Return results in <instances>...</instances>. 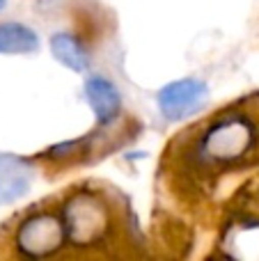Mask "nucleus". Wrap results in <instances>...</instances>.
Here are the masks:
<instances>
[{
    "label": "nucleus",
    "instance_id": "nucleus-1",
    "mask_svg": "<svg viewBox=\"0 0 259 261\" xmlns=\"http://www.w3.org/2000/svg\"><path fill=\"white\" fill-rule=\"evenodd\" d=\"M64 231L73 245H96L110 231V208L90 190L76 193L64 206Z\"/></svg>",
    "mask_w": 259,
    "mask_h": 261
},
{
    "label": "nucleus",
    "instance_id": "nucleus-2",
    "mask_svg": "<svg viewBox=\"0 0 259 261\" xmlns=\"http://www.w3.org/2000/svg\"><path fill=\"white\" fill-rule=\"evenodd\" d=\"M67 239L64 222L50 213H37L28 218L16 234V245L28 257H48L58 252Z\"/></svg>",
    "mask_w": 259,
    "mask_h": 261
},
{
    "label": "nucleus",
    "instance_id": "nucleus-3",
    "mask_svg": "<svg viewBox=\"0 0 259 261\" xmlns=\"http://www.w3.org/2000/svg\"><path fill=\"white\" fill-rule=\"evenodd\" d=\"M252 142H255V130L250 122L243 117H232L206 130L202 149L214 161H234L243 156L252 147Z\"/></svg>",
    "mask_w": 259,
    "mask_h": 261
},
{
    "label": "nucleus",
    "instance_id": "nucleus-4",
    "mask_svg": "<svg viewBox=\"0 0 259 261\" xmlns=\"http://www.w3.org/2000/svg\"><path fill=\"white\" fill-rule=\"evenodd\" d=\"M206 99V85L195 78H182L159 92V108L165 119H184Z\"/></svg>",
    "mask_w": 259,
    "mask_h": 261
},
{
    "label": "nucleus",
    "instance_id": "nucleus-5",
    "mask_svg": "<svg viewBox=\"0 0 259 261\" xmlns=\"http://www.w3.org/2000/svg\"><path fill=\"white\" fill-rule=\"evenodd\" d=\"M32 172L21 158L0 153V204H12L28 193Z\"/></svg>",
    "mask_w": 259,
    "mask_h": 261
},
{
    "label": "nucleus",
    "instance_id": "nucleus-6",
    "mask_svg": "<svg viewBox=\"0 0 259 261\" xmlns=\"http://www.w3.org/2000/svg\"><path fill=\"white\" fill-rule=\"evenodd\" d=\"M85 96H87V101H90L92 110H94L96 119H99L101 124L110 122V119L119 113V108H122V96H119L117 87L101 76L87 78Z\"/></svg>",
    "mask_w": 259,
    "mask_h": 261
},
{
    "label": "nucleus",
    "instance_id": "nucleus-7",
    "mask_svg": "<svg viewBox=\"0 0 259 261\" xmlns=\"http://www.w3.org/2000/svg\"><path fill=\"white\" fill-rule=\"evenodd\" d=\"M39 48V37L23 23H0V53L5 55H25Z\"/></svg>",
    "mask_w": 259,
    "mask_h": 261
},
{
    "label": "nucleus",
    "instance_id": "nucleus-8",
    "mask_svg": "<svg viewBox=\"0 0 259 261\" xmlns=\"http://www.w3.org/2000/svg\"><path fill=\"white\" fill-rule=\"evenodd\" d=\"M50 50H53L55 60L64 64L71 71H85L90 67V55H87L85 46L69 32H58L50 39Z\"/></svg>",
    "mask_w": 259,
    "mask_h": 261
},
{
    "label": "nucleus",
    "instance_id": "nucleus-9",
    "mask_svg": "<svg viewBox=\"0 0 259 261\" xmlns=\"http://www.w3.org/2000/svg\"><path fill=\"white\" fill-rule=\"evenodd\" d=\"M5 7V0H0V9H3Z\"/></svg>",
    "mask_w": 259,
    "mask_h": 261
}]
</instances>
